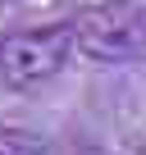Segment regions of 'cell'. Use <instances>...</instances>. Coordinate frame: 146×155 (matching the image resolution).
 <instances>
[{"label":"cell","instance_id":"3957f363","mask_svg":"<svg viewBox=\"0 0 146 155\" xmlns=\"http://www.w3.org/2000/svg\"><path fill=\"white\" fill-rule=\"evenodd\" d=\"M0 155H46V150L32 146V141H5V146H0Z\"/></svg>","mask_w":146,"mask_h":155},{"label":"cell","instance_id":"7a4b0ae2","mask_svg":"<svg viewBox=\"0 0 146 155\" xmlns=\"http://www.w3.org/2000/svg\"><path fill=\"white\" fill-rule=\"evenodd\" d=\"M73 55V37L68 23H50V28H28V32H9L0 41V82L9 91H37L50 78H59V68Z\"/></svg>","mask_w":146,"mask_h":155},{"label":"cell","instance_id":"6da1fadb","mask_svg":"<svg viewBox=\"0 0 146 155\" xmlns=\"http://www.w3.org/2000/svg\"><path fill=\"white\" fill-rule=\"evenodd\" d=\"M73 50L96 59V64H119L146 50V9L132 0H101L68 18Z\"/></svg>","mask_w":146,"mask_h":155}]
</instances>
